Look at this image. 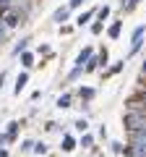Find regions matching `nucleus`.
Wrapping results in <instances>:
<instances>
[{"label":"nucleus","mask_w":146,"mask_h":157,"mask_svg":"<svg viewBox=\"0 0 146 157\" xmlns=\"http://www.w3.org/2000/svg\"><path fill=\"white\" fill-rule=\"evenodd\" d=\"M26 81H29V76H26V73H21V76H18V81H16V94H21V89L26 86Z\"/></svg>","instance_id":"nucleus-7"},{"label":"nucleus","mask_w":146,"mask_h":157,"mask_svg":"<svg viewBox=\"0 0 146 157\" xmlns=\"http://www.w3.org/2000/svg\"><path fill=\"white\" fill-rule=\"evenodd\" d=\"M21 60H24V66H26V68H29V66H34V63H31V60H34V58H31V55H29V52H24V58H21Z\"/></svg>","instance_id":"nucleus-13"},{"label":"nucleus","mask_w":146,"mask_h":157,"mask_svg":"<svg viewBox=\"0 0 146 157\" xmlns=\"http://www.w3.org/2000/svg\"><path fill=\"white\" fill-rule=\"evenodd\" d=\"M18 24V13L16 11H5V26H16Z\"/></svg>","instance_id":"nucleus-4"},{"label":"nucleus","mask_w":146,"mask_h":157,"mask_svg":"<svg viewBox=\"0 0 146 157\" xmlns=\"http://www.w3.org/2000/svg\"><path fill=\"white\" fill-rule=\"evenodd\" d=\"M11 3H13V0H0V11H3V13L11 11Z\"/></svg>","instance_id":"nucleus-11"},{"label":"nucleus","mask_w":146,"mask_h":157,"mask_svg":"<svg viewBox=\"0 0 146 157\" xmlns=\"http://www.w3.org/2000/svg\"><path fill=\"white\" fill-rule=\"evenodd\" d=\"M73 144H76V141H73L71 136H65V139H63V149H73Z\"/></svg>","instance_id":"nucleus-10"},{"label":"nucleus","mask_w":146,"mask_h":157,"mask_svg":"<svg viewBox=\"0 0 146 157\" xmlns=\"http://www.w3.org/2000/svg\"><path fill=\"white\" fill-rule=\"evenodd\" d=\"M81 97H84V100H89V97H94V89H81Z\"/></svg>","instance_id":"nucleus-17"},{"label":"nucleus","mask_w":146,"mask_h":157,"mask_svg":"<svg viewBox=\"0 0 146 157\" xmlns=\"http://www.w3.org/2000/svg\"><path fill=\"white\" fill-rule=\"evenodd\" d=\"M144 32H146V26H136V32H133V42H130V55H133V52H138L141 42H144Z\"/></svg>","instance_id":"nucleus-3"},{"label":"nucleus","mask_w":146,"mask_h":157,"mask_svg":"<svg viewBox=\"0 0 146 157\" xmlns=\"http://www.w3.org/2000/svg\"><path fill=\"white\" fill-rule=\"evenodd\" d=\"M97 66H99V58H91V60H89V66H86V71H94Z\"/></svg>","instance_id":"nucleus-12"},{"label":"nucleus","mask_w":146,"mask_h":157,"mask_svg":"<svg viewBox=\"0 0 146 157\" xmlns=\"http://www.w3.org/2000/svg\"><path fill=\"white\" fill-rule=\"evenodd\" d=\"M128 155L130 157H146V147H128Z\"/></svg>","instance_id":"nucleus-5"},{"label":"nucleus","mask_w":146,"mask_h":157,"mask_svg":"<svg viewBox=\"0 0 146 157\" xmlns=\"http://www.w3.org/2000/svg\"><path fill=\"white\" fill-rule=\"evenodd\" d=\"M89 60H91V50L86 47V50H84V52L78 55V60H76V68L71 71V78H76V76H78V73L84 71V63H89Z\"/></svg>","instance_id":"nucleus-2"},{"label":"nucleus","mask_w":146,"mask_h":157,"mask_svg":"<svg viewBox=\"0 0 146 157\" xmlns=\"http://www.w3.org/2000/svg\"><path fill=\"white\" fill-rule=\"evenodd\" d=\"M8 141H11V136H8V134H0V147L8 144Z\"/></svg>","instance_id":"nucleus-19"},{"label":"nucleus","mask_w":146,"mask_h":157,"mask_svg":"<svg viewBox=\"0 0 146 157\" xmlns=\"http://www.w3.org/2000/svg\"><path fill=\"white\" fill-rule=\"evenodd\" d=\"M16 131H18V123H11V126H8V136H11V139L16 136Z\"/></svg>","instance_id":"nucleus-15"},{"label":"nucleus","mask_w":146,"mask_h":157,"mask_svg":"<svg viewBox=\"0 0 146 157\" xmlns=\"http://www.w3.org/2000/svg\"><path fill=\"white\" fill-rule=\"evenodd\" d=\"M68 105H71V97H68V94H63L60 100H57V107H68Z\"/></svg>","instance_id":"nucleus-9"},{"label":"nucleus","mask_w":146,"mask_h":157,"mask_svg":"<svg viewBox=\"0 0 146 157\" xmlns=\"http://www.w3.org/2000/svg\"><path fill=\"white\" fill-rule=\"evenodd\" d=\"M89 18H91V11H89V13H81V16H78V24H81V26H84V24L89 21Z\"/></svg>","instance_id":"nucleus-14"},{"label":"nucleus","mask_w":146,"mask_h":157,"mask_svg":"<svg viewBox=\"0 0 146 157\" xmlns=\"http://www.w3.org/2000/svg\"><path fill=\"white\" fill-rule=\"evenodd\" d=\"M65 18H68V8H57V11H55V16H52V21H57V24H60V21H65Z\"/></svg>","instance_id":"nucleus-6"},{"label":"nucleus","mask_w":146,"mask_h":157,"mask_svg":"<svg viewBox=\"0 0 146 157\" xmlns=\"http://www.w3.org/2000/svg\"><path fill=\"white\" fill-rule=\"evenodd\" d=\"M107 16H110V8H107V6H104V8H99V18H102V21H104Z\"/></svg>","instance_id":"nucleus-16"},{"label":"nucleus","mask_w":146,"mask_h":157,"mask_svg":"<svg viewBox=\"0 0 146 157\" xmlns=\"http://www.w3.org/2000/svg\"><path fill=\"white\" fill-rule=\"evenodd\" d=\"M120 26H123V21H115L112 26H110V37H112V39L120 37Z\"/></svg>","instance_id":"nucleus-8"},{"label":"nucleus","mask_w":146,"mask_h":157,"mask_svg":"<svg viewBox=\"0 0 146 157\" xmlns=\"http://www.w3.org/2000/svg\"><path fill=\"white\" fill-rule=\"evenodd\" d=\"M34 152H37V155H45L47 147H45V144H37V147H34Z\"/></svg>","instance_id":"nucleus-18"},{"label":"nucleus","mask_w":146,"mask_h":157,"mask_svg":"<svg viewBox=\"0 0 146 157\" xmlns=\"http://www.w3.org/2000/svg\"><path fill=\"white\" fill-rule=\"evenodd\" d=\"M0 157H8V152H5V149H0Z\"/></svg>","instance_id":"nucleus-24"},{"label":"nucleus","mask_w":146,"mask_h":157,"mask_svg":"<svg viewBox=\"0 0 146 157\" xmlns=\"http://www.w3.org/2000/svg\"><path fill=\"white\" fill-rule=\"evenodd\" d=\"M141 71H144V73H146V63H144V66H141Z\"/></svg>","instance_id":"nucleus-25"},{"label":"nucleus","mask_w":146,"mask_h":157,"mask_svg":"<svg viewBox=\"0 0 146 157\" xmlns=\"http://www.w3.org/2000/svg\"><path fill=\"white\" fill-rule=\"evenodd\" d=\"M138 3H141V0H130V3H128V11H130V8H136Z\"/></svg>","instance_id":"nucleus-22"},{"label":"nucleus","mask_w":146,"mask_h":157,"mask_svg":"<svg viewBox=\"0 0 146 157\" xmlns=\"http://www.w3.org/2000/svg\"><path fill=\"white\" fill-rule=\"evenodd\" d=\"M125 126H128L130 134H146V115H141V113H128L125 115Z\"/></svg>","instance_id":"nucleus-1"},{"label":"nucleus","mask_w":146,"mask_h":157,"mask_svg":"<svg viewBox=\"0 0 146 157\" xmlns=\"http://www.w3.org/2000/svg\"><path fill=\"white\" fill-rule=\"evenodd\" d=\"M136 100H138V102H144V105H146V92H144L141 97H136Z\"/></svg>","instance_id":"nucleus-23"},{"label":"nucleus","mask_w":146,"mask_h":157,"mask_svg":"<svg viewBox=\"0 0 146 157\" xmlns=\"http://www.w3.org/2000/svg\"><path fill=\"white\" fill-rule=\"evenodd\" d=\"M81 3H84V0H71V6H68V8H78Z\"/></svg>","instance_id":"nucleus-21"},{"label":"nucleus","mask_w":146,"mask_h":157,"mask_svg":"<svg viewBox=\"0 0 146 157\" xmlns=\"http://www.w3.org/2000/svg\"><path fill=\"white\" fill-rule=\"evenodd\" d=\"M5 39V24H0V42Z\"/></svg>","instance_id":"nucleus-20"}]
</instances>
